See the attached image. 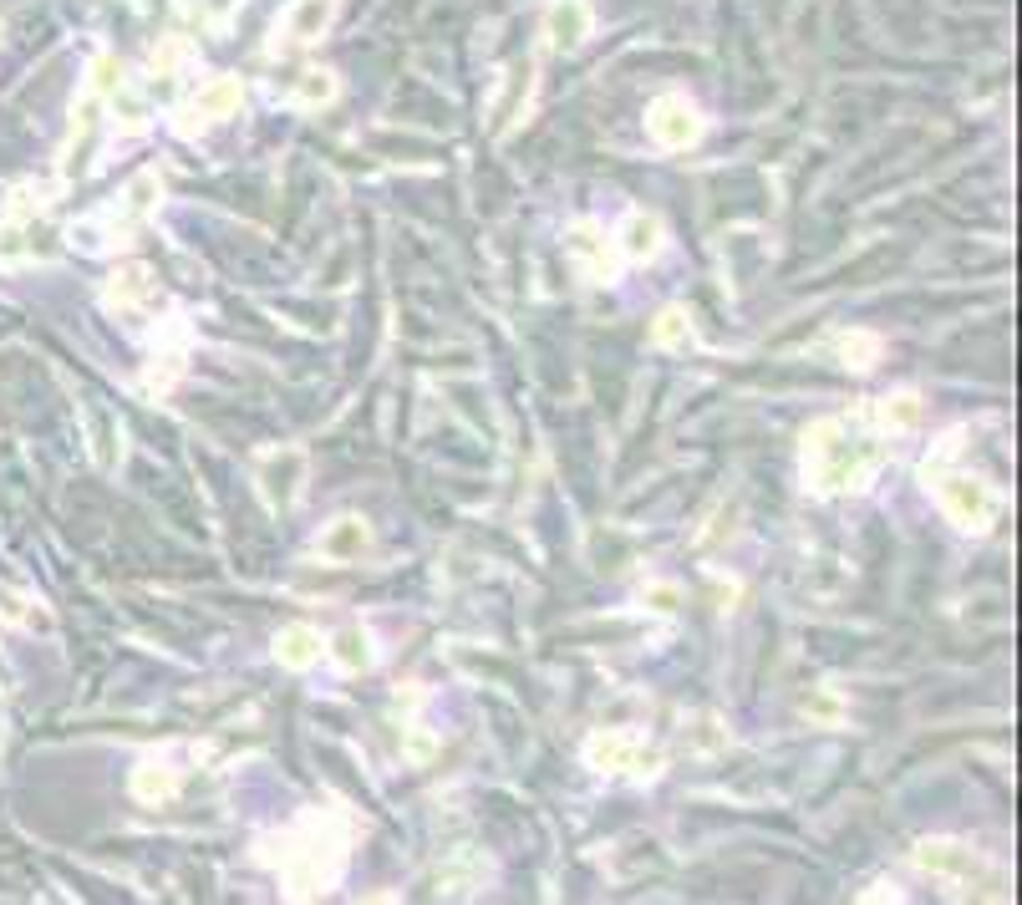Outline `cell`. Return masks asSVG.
I'll return each instance as SVG.
<instances>
[{"label":"cell","instance_id":"cell-2","mask_svg":"<svg viewBox=\"0 0 1022 905\" xmlns=\"http://www.w3.org/2000/svg\"><path fill=\"white\" fill-rule=\"evenodd\" d=\"M321 26H326V0H306L296 11V36H316Z\"/></svg>","mask_w":1022,"mask_h":905},{"label":"cell","instance_id":"cell-1","mask_svg":"<svg viewBox=\"0 0 1022 905\" xmlns=\"http://www.w3.org/2000/svg\"><path fill=\"white\" fill-rule=\"evenodd\" d=\"M549 31H555V41L575 46L580 36H585V5H580V0H565L560 11H555V21H549Z\"/></svg>","mask_w":1022,"mask_h":905}]
</instances>
